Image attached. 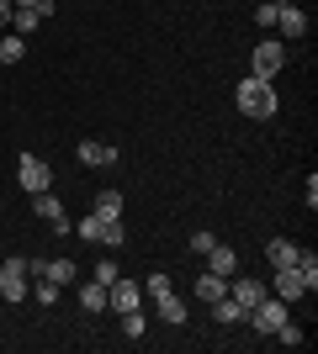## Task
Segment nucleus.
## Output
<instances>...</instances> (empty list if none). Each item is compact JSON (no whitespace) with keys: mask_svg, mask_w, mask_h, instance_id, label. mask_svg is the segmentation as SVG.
Masks as SVG:
<instances>
[{"mask_svg":"<svg viewBox=\"0 0 318 354\" xmlns=\"http://www.w3.org/2000/svg\"><path fill=\"white\" fill-rule=\"evenodd\" d=\"M75 233L85 238V243H96V238H101V217H96V212H91V217H85V222H75Z\"/></svg>","mask_w":318,"mask_h":354,"instance_id":"a878e982","label":"nucleus"},{"mask_svg":"<svg viewBox=\"0 0 318 354\" xmlns=\"http://www.w3.org/2000/svg\"><path fill=\"white\" fill-rule=\"evenodd\" d=\"M59 291H64V286H53V281H37V286H32V301L53 307V301H59Z\"/></svg>","mask_w":318,"mask_h":354,"instance_id":"b1692460","label":"nucleus"},{"mask_svg":"<svg viewBox=\"0 0 318 354\" xmlns=\"http://www.w3.org/2000/svg\"><path fill=\"white\" fill-rule=\"evenodd\" d=\"M11 6H43V0H11Z\"/></svg>","mask_w":318,"mask_h":354,"instance_id":"473e14b6","label":"nucleus"},{"mask_svg":"<svg viewBox=\"0 0 318 354\" xmlns=\"http://www.w3.org/2000/svg\"><path fill=\"white\" fill-rule=\"evenodd\" d=\"M96 217H106V222L122 217V191H101L96 196Z\"/></svg>","mask_w":318,"mask_h":354,"instance_id":"aec40b11","label":"nucleus"},{"mask_svg":"<svg viewBox=\"0 0 318 354\" xmlns=\"http://www.w3.org/2000/svg\"><path fill=\"white\" fill-rule=\"evenodd\" d=\"M212 243H218V238H212V233H207V227H197V233H191V254H207V249H212Z\"/></svg>","mask_w":318,"mask_h":354,"instance_id":"c85d7f7f","label":"nucleus"},{"mask_svg":"<svg viewBox=\"0 0 318 354\" xmlns=\"http://www.w3.org/2000/svg\"><path fill=\"white\" fill-rule=\"evenodd\" d=\"M0 265H6V275H27V259H21V254H11V259H0Z\"/></svg>","mask_w":318,"mask_h":354,"instance_id":"7c9ffc66","label":"nucleus"},{"mask_svg":"<svg viewBox=\"0 0 318 354\" xmlns=\"http://www.w3.org/2000/svg\"><path fill=\"white\" fill-rule=\"evenodd\" d=\"M21 53H27V37H21V32H6V37H0V64H21Z\"/></svg>","mask_w":318,"mask_h":354,"instance_id":"f3484780","label":"nucleus"},{"mask_svg":"<svg viewBox=\"0 0 318 354\" xmlns=\"http://www.w3.org/2000/svg\"><path fill=\"white\" fill-rule=\"evenodd\" d=\"M75 153H80V164H91V169H96V164H117V148H112V143H96V138H91V143H80Z\"/></svg>","mask_w":318,"mask_h":354,"instance_id":"4468645a","label":"nucleus"},{"mask_svg":"<svg viewBox=\"0 0 318 354\" xmlns=\"http://www.w3.org/2000/svg\"><path fill=\"white\" fill-rule=\"evenodd\" d=\"M233 101H239V111L244 117H255V122H271L276 117V90H271V80H260V74H249V80H239V90H233Z\"/></svg>","mask_w":318,"mask_h":354,"instance_id":"f257e3e1","label":"nucleus"},{"mask_svg":"<svg viewBox=\"0 0 318 354\" xmlns=\"http://www.w3.org/2000/svg\"><path fill=\"white\" fill-rule=\"evenodd\" d=\"M96 281L112 286V281H117V265H112V259H101V265H96Z\"/></svg>","mask_w":318,"mask_h":354,"instance_id":"c756f323","label":"nucleus"},{"mask_svg":"<svg viewBox=\"0 0 318 354\" xmlns=\"http://www.w3.org/2000/svg\"><path fill=\"white\" fill-rule=\"evenodd\" d=\"M96 243H106V249H122V243H127V227H122V217H112V222L101 217V238H96Z\"/></svg>","mask_w":318,"mask_h":354,"instance_id":"a211bd4d","label":"nucleus"},{"mask_svg":"<svg viewBox=\"0 0 318 354\" xmlns=\"http://www.w3.org/2000/svg\"><path fill=\"white\" fill-rule=\"evenodd\" d=\"M80 307H85V312H106V286L85 281V286H80Z\"/></svg>","mask_w":318,"mask_h":354,"instance_id":"dca6fc26","label":"nucleus"},{"mask_svg":"<svg viewBox=\"0 0 318 354\" xmlns=\"http://www.w3.org/2000/svg\"><path fill=\"white\" fill-rule=\"evenodd\" d=\"M143 291H149V296H165L170 291V275H165V270H154L149 281H143Z\"/></svg>","mask_w":318,"mask_h":354,"instance_id":"bb28decb","label":"nucleus"},{"mask_svg":"<svg viewBox=\"0 0 318 354\" xmlns=\"http://www.w3.org/2000/svg\"><path fill=\"white\" fill-rule=\"evenodd\" d=\"M255 21H260V27H265V32L276 27V0H265V6H255Z\"/></svg>","mask_w":318,"mask_h":354,"instance_id":"cd10ccee","label":"nucleus"},{"mask_svg":"<svg viewBox=\"0 0 318 354\" xmlns=\"http://www.w3.org/2000/svg\"><path fill=\"white\" fill-rule=\"evenodd\" d=\"M0 281H6V265H0Z\"/></svg>","mask_w":318,"mask_h":354,"instance_id":"72a5a7b5","label":"nucleus"},{"mask_svg":"<svg viewBox=\"0 0 318 354\" xmlns=\"http://www.w3.org/2000/svg\"><path fill=\"white\" fill-rule=\"evenodd\" d=\"M207 307H212V323H223V328H233V323H244V307H239V301H233V296H218V301H207Z\"/></svg>","mask_w":318,"mask_h":354,"instance_id":"ddd939ff","label":"nucleus"},{"mask_svg":"<svg viewBox=\"0 0 318 354\" xmlns=\"http://www.w3.org/2000/svg\"><path fill=\"white\" fill-rule=\"evenodd\" d=\"M297 254H303V249H297L292 238H271V243H265V265H271V270H292V265H297Z\"/></svg>","mask_w":318,"mask_h":354,"instance_id":"9b49d317","label":"nucleus"},{"mask_svg":"<svg viewBox=\"0 0 318 354\" xmlns=\"http://www.w3.org/2000/svg\"><path fill=\"white\" fill-rule=\"evenodd\" d=\"M223 291H228V281H223V275H212V270H207V275L197 281V296H202V301H218Z\"/></svg>","mask_w":318,"mask_h":354,"instance_id":"412c9836","label":"nucleus"},{"mask_svg":"<svg viewBox=\"0 0 318 354\" xmlns=\"http://www.w3.org/2000/svg\"><path fill=\"white\" fill-rule=\"evenodd\" d=\"M255 69L249 74H260V80H276L281 74V64H287V43H276V37H265V43H255Z\"/></svg>","mask_w":318,"mask_h":354,"instance_id":"39448f33","label":"nucleus"},{"mask_svg":"<svg viewBox=\"0 0 318 354\" xmlns=\"http://www.w3.org/2000/svg\"><path fill=\"white\" fill-rule=\"evenodd\" d=\"M244 317L255 323V333H265V339H271V333H276L281 323H287L292 312H287V301H281V296H265V301H255V307L244 312Z\"/></svg>","mask_w":318,"mask_h":354,"instance_id":"7ed1b4c3","label":"nucleus"},{"mask_svg":"<svg viewBox=\"0 0 318 354\" xmlns=\"http://www.w3.org/2000/svg\"><path fill=\"white\" fill-rule=\"evenodd\" d=\"M297 275L308 281V296L318 291V254H297Z\"/></svg>","mask_w":318,"mask_h":354,"instance_id":"4be33fe9","label":"nucleus"},{"mask_svg":"<svg viewBox=\"0 0 318 354\" xmlns=\"http://www.w3.org/2000/svg\"><path fill=\"white\" fill-rule=\"evenodd\" d=\"M16 180H21V191H27V196L53 191V169H48L37 153H21V159H16Z\"/></svg>","mask_w":318,"mask_h":354,"instance_id":"20e7f679","label":"nucleus"},{"mask_svg":"<svg viewBox=\"0 0 318 354\" xmlns=\"http://www.w3.org/2000/svg\"><path fill=\"white\" fill-rule=\"evenodd\" d=\"M271 339H276V344H287V349H297V344H303V339H308V333H303V328H297V323H292V317H287V323L276 328Z\"/></svg>","mask_w":318,"mask_h":354,"instance_id":"5701e85b","label":"nucleus"},{"mask_svg":"<svg viewBox=\"0 0 318 354\" xmlns=\"http://www.w3.org/2000/svg\"><path fill=\"white\" fill-rule=\"evenodd\" d=\"M271 275H276L271 296H281L287 307H292V301H303V296H308V281H303V275H297V265H292V270H271Z\"/></svg>","mask_w":318,"mask_h":354,"instance_id":"6e6552de","label":"nucleus"},{"mask_svg":"<svg viewBox=\"0 0 318 354\" xmlns=\"http://www.w3.org/2000/svg\"><path fill=\"white\" fill-rule=\"evenodd\" d=\"M0 296H6V301H11V307H16V301H27V296H32L27 275H6V281H0Z\"/></svg>","mask_w":318,"mask_h":354,"instance_id":"6ab92c4d","label":"nucleus"},{"mask_svg":"<svg viewBox=\"0 0 318 354\" xmlns=\"http://www.w3.org/2000/svg\"><path fill=\"white\" fill-rule=\"evenodd\" d=\"M154 307H159V317H165V323H175V328L186 323V301H181V296H175V291L154 296Z\"/></svg>","mask_w":318,"mask_h":354,"instance_id":"2eb2a0df","label":"nucleus"},{"mask_svg":"<svg viewBox=\"0 0 318 354\" xmlns=\"http://www.w3.org/2000/svg\"><path fill=\"white\" fill-rule=\"evenodd\" d=\"M106 307L117 312V317H122V312H138V281H122V275H117V281L106 286Z\"/></svg>","mask_w":318,"mask_h":354,"instance_id":"1a4fd4ad","label":"nucleus"},{"mask_svg":"<svg viewBox=\"0 0 318 354\" xmlns=\"http://www.w3.org/2000/svg\"><path fill=\"white\" fill-rule=\"evenodd\" d=\"M27 281H53V286H75L80 270L69 254H59V259H27Z\"/></svg>","mask_w":318,"mask_h":354,"instance_id":"f03ea898","label":"nucleus"},{"mask_svg":"<svg viewBox=\"0 0 318 354\" xmlns=\"http://www.w3.org/2000/svg\"><path fill=\"white\" fill-rule=\"evenodd\" d=\"M228 296L249 312L255 301H265V281H255V275H228Z\"/></svg>","mask_w":318,"mask_h":354,"instance_id":"0eeeda50","label":"nucleus"},{"mask_svg":"<svg viewBox=\"0 0 318 354\" xmlns=\"http://www.w3.org/2000/svg\"><path fill=\"white\" fill-rule=\"evenodd\" d=\"M11 11H16L11 0H0V27H6V21H11Z\"/></svg>","mask_w":318,"mask_h":354,"instance_id":"2f4dec72","label":"nucleus"},{"mask_svg":"<svg viewBox=\"0 0 318 354\" xmlns=\"http://www.w3.org/2000/svg\"><path fill=\"white\" fill-rule=\"evenodd\" d=\"M122 339H143V312H122Z\"/></svg>","mask_w":318,"mask_h":354,"instance_id":"393cba45","label":"nucleus"},{"mask_svg":"<svg viewBox=\"0 0 318 354\" xmlns=\"http://www.w3.org/2000/svg\"><path fill=\"white\" fill-rule=\"evenodd\" d=\"M276 32H281L287 43H297V37L308 32V16L297 11V6H276Z\"/></svg>","mask_w":318,"mask_h":354,"instance_id":"9d476101","label":"nucleus"},{"mask_svg":"<svg viewBox=\"0 0 318 354\" xmlns=\"http://www.w3.org/2000/svg\"><path fill=\"white\" fill-rule=\"evenodd\" d=\"M32 212H37L43 222H53V233H75V227H69V217H64V207H59V196H53V191H37V196H32Z\"/></svg>","mask_w":318,"mask_h":354,"instance_id":"423d86ee","label":"nucleus"},{"mask_svg":"<svg viewBox=\"0 0 318 354\" xmlns=\"http://www.w3.org/2000/svg\"><path fill=\"white\" fill-rule=\"evenodd\" d=\"M207 270L228 281V275H239V254L228 249V243H212V249H207Z\"/></svg>","mask_w":318,"mask_h":354,"instance_id":"f8f14e48","label":"nucleus"}]
</instances>
